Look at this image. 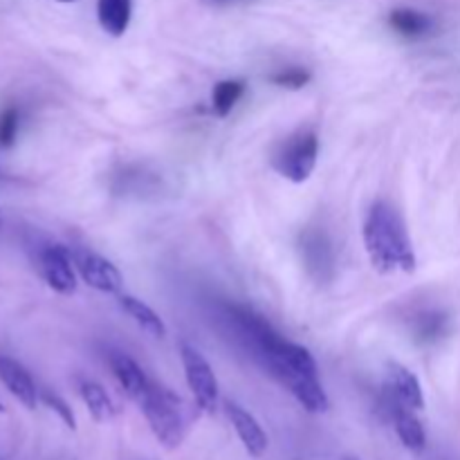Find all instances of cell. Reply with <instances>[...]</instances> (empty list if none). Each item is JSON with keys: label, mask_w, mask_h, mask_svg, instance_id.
<instances>
[{"label": "cell", "mask_w": 460, "mask_h": 460, "mask_svg": "<svg viewBox=\"0 0 460 460\" xmlns=\"http://www.w3.org/2000/svg\"><path fill=\"white\" fill-rule=\"evenodd\" d=\"M364 245L377 272H413L416 268V252L402 216L389 202L377 200L368 209L364 220Z\"/></svg>", "instance_id": "1"}, {"label": "cell", "mask_w": 460, "mask_h": 460, "mask_svg": "<svg viewBox=\"0 0 460 460\" xmlns=\"http://www.w3.org/2000/svg\"><path fill=\"white\" fill-rule=\"evenodd\" d=\"M139 409L146 416L148 427L155 434V438L166 449H178L187 436V420H184L182 400L171 394L166 386L153 382L151 391L142 398Z\"/></svg>", "instance_id": "2"}, {"label": "cell", "mask_w": 460, "mask_h": 460, "mask_svg": "<svg viewBox=\"0 0 460 460\" xmlns=\"http://www.w3.org/2000/svg\"><path fill=\"white\" fill-rule=\"evenodd\" d=\"M319 157V137L313 128L292 133L272 157V166L290 182H305L313 175Z\"/></svg>", "instance_id": "3"}, {"label": "cell", "mask_w": 460, "mask_h": 460, "mask_svg": "<svg viewBox=\"0 0 460 460\" xmlns=\"http://www.w3.org/2000/svg\"><path fill=\"white\" fill-rule=\"evenodd\" d=\"M180 358H182L184 377H187L189 391L193 394L198 409H202L205 413H214L220 395L214 368L202 358L200 350L189 344H180Z\"/></svg>", "instance_id": "4"}, {"label": "cell", "mask_w": 460, "mask_h": 460, "mask_svg": "<svg viewBox=\"0 0 460 460\" xmlns=\"http://www.w3.org/2000/svg\"><path fill=\"white\" fill-rule=\"evenodd\" d=\"M304 268L314 283L323 286L335 277V250L323 229H305L299 238Z\"/></svg>", "instance_id": "5"}, {"label": "cell", "mask_w": 460, "mask_h": 460, "mask_svg": "<svg viewBox=\"0 0 460 460\" xmlns=\"http://www.w3.org/2000/svg\"><path fill=\"white\" fill-rule=\"evenodd\" d=\"M72 261H75V268L79 272V277L88 283L90 288L99 292H106V295H115L121 290L124 281H121V274L115 265L111 263L103 256L94 254V252L84 250H72Z\"/></svg>", "instance_id": "6"}, {"label": "cell", "mask_w": 460, "mask_h": 460, "mask_svg": "<svg viewBox=\"0 0 460 460\" xmlns=\"http://www.w3.org/2000/svg\"><path fill=\"white\" fill-rule=\"evenodd\" d=\"M40 272L45 283L58 295H75L76 292V268L72 252L63 245H48L40 252Z\"/></svg>", "instance_id": "7"}, {"label": "cell", "mask_w": 460, "mask_h": 460, "mask_svg": "<svg viewBox=\"0 0 460 460\" xmlns=\"http://www.w3.org/2000/svg\"><path fill=\"white\" fill-rule=\"evenodd\" d=\"M386 409H389V416L394 420L395 431H398V438L402 440L404 447L413 454H422L427 447V436L425 427L418 420L416 413L411 407L398 400V395L391 389H386Z\"/></svg>", "instance_id": "8"}, {"label": "cell", "mask_w": 460, "mask_h": 460, "mask_svg": "<svg viewBox=\"0 0 460 460\" xmlns=\"http://www.w3.org/2000/svg\"><path fill=\"white\" fill-rule=\"evenodd\" d=\"M0 382L7 386L9 394L18 400L25 409H36L40 400V391L36 389L34 380L21 362L0 355Z\"/></svg>", "instance_id": "9"}, {"label": "cell", "mask_w": 460, "mask_h": 460, "mask_svg": "<svg viewBox=\"0 0 460 460\" xmlns=\"http://www.w3.org/2000/svg\"><path fill=\"white\" fill-rule=\"evenodd\" d=\"M108 364H111L112 376L119 382L121 389L126 391V395L130 400H135L137 404L142 402V398L151 391L153 385V380H148L142 367L135 359H130L126 353H111L108 355Z\"/></svg>", "instance_id": "10"}, {"label": "cell", "mask_w": 460, "mask_h": 460, "mask_svg": "<svg viewBox=\"0 0 460 460\" xmlns=\"http://www.w3.org/2000/svg\"><path fill=\"white\" fill-rule=\"evenodd\" d=\"M225 409H227V418L232 420L234 429H236L238 438H241L243 447L247 449V454L254 458L263 456V454L268 452V436H265L263 427L259 425V420L236 402H227L225 404Z\"/></svg>", "instance_id": "11"}, {"label": "cell", "mask_w": 460, "mask_h": 460, "mask_svg": "<svg viewBox=\"0 0 460 460\" xmlns=\"http://www.w3.org/2000/svg\"><path fill=\"white\" fill-rule=\"evenodd\" d=\"M386 389L394 391L398 395V400H402L407 407H411L413 411L425 407V395H422V386L418 382V377L413 376L409 368H404L402 364L391 362L389 364V385Z\"/></svg>", "instance_id": "12"}, {"label": "cell", "mask_w": 460, "mask_h": 460, "mask_svg": "<svg viewBox=\"0 0 460 460\" xmlns=\"http://www.w3.org/2000/svg\"><path fill=\"white\" fill-rule=\"evenodd\" d=\"M133 16V0H97L99 25L106 34L124 36Z\"/></svg>", "instance_id": "13"}, {"label": "cell", "mask_w": 460, "mask_h": 460, "mask_svg": "<svg viewBox=\"0 0 460 460\" xmlns=\"http://www.w3.org/2000/svg\"><path fill=\"white\" fill-rule=\"evenodd\" d=\"M119 305L130 319H135V323H137L144 332H148V335L155 337V340H162V337L166 335L164 322H162L160 314H157L151 305H146L144 301L135 299V296L130 295H121Z\"/></svg>", "instance_id": "14"}, {"label": "cell", "mask_w": 460, "mask_h": 460, "mask_svg": "<svg viewBox=\"0 0 460 460\" xmlns=\"http://www.w3.org/2000/svg\"><path fill=\"white\" fill-rule=\"evenodd\" d=\"M79 394H81V400L85 402V407H88L90 416L94 418V422H102L103 425V422H111L112 418L117 416L115 404H112V400L108 398V394L103 391V386L97 385V382L81 380Z\"/></svg>", "instance_id": "15"}, {"label": "cell", "mask_w": 460, "mask_h": 460, "mask_svg": "<svg viewBox=\"0 0 460 460\" xmlns=\"http://www.w3.org/2000/svg\"><path fill=\"white\" fill-rule=\"evenodd\" d=\"M449 317L440 310H425V313L416 314L411 322L413 337H416L420 344H434V341L443 340L447 335Z\"/></svg>", "instance_id": "16"}, {"label": "cell", "mask_w": 460, "mask_h": 460, "mask_svg": "<svg viewBox=\"0 0 460 460\" xmlns=\"http://www.w3.org/2000/svg\"><path fill=\"white\" fill-rule=\"evenodd\" d=\"M389 22L391 27H394L395 31H400L402 36H422L431 30V25H434V21H431L427 13L409 7L394 9L389 16Z\"/></svg>", "instance_id": "17"}, {"label": "cell", "mask_w": 460, "mask_h": 460, "mask_svg": "<svg viewBox=\"0 0 460 460\" xmlns=\"http://www.w3.org/2000/svg\"><path fill=\"white\" fill-rule=\"evenodd\" d=\"M245 93V81L241 79H225L218 81L211 93V111L218 117H227L232 108L236 106L238 99Z\"/></svg>", "instance_id": "18"}, {"label": "cell", "mask_w": 460, "mask_h": 460, "mask_svg": "<svg viewBox=\"0 0 460 460\" xmlns=\"http://www.w3.org/2000/svg\"><path fill=\"white\" fill-rule=\"evenodd\" d=\"M18 126H21V112H18V108H4L0 112V148L13 146V142L18 137Z\"/></svg>", "instance_id": "19"}, {"label": "cell", "mask_w": 460, "mask_h": 460, "mask_svg": "<svg viewBox=\"0 0 460 460\" xmlns=\"http://www.w3.org/2000/svg\"><path fill=\"white\" fill-rule=\"evenodd\" d=\"M274 85H281V88H290V90H299L304 88L305 84L310 81V72L305 67H286L281 72H274L270 76Z\"/></svg>", "instance_id": "20"}, {"label": "cell", "mask_w": 460, "mask_h": 460, "mask_svg": "<svg viewBox=\"0 0 460 460\" xmlns=\"http://www.w3.org/2000/svg\"><path fill=\"white\" fill-rule=\"evenodd\" d=\"M40 400H43L45 407H49L54 413H57L58 418H61L63 425L70 427L72 431L76 429V418H75V413H72L70 404H67L66 400L58 398V395L52 394V391H40Z\"/></svg>", "instance_id": "21"}, {"label": "cell", "mask_w": 460, "mask_h": 460, "mask_svg": "<svg viewBox=\"0 0 460 460\" xmlns=\"http://www.w3.org/2000/svg\"><path fill=\"white\" fill-rule=\"evenodd\" d=\"M207 4H232V3H238V0H205Z\"/></svg>", "instance_id": "22"}, {"label": "cell", "mask_w": 460, "mask_h": 460, "mask_svg": "<svg viewBox=\"0 0 460 460\" xmlns=\"http://www.w3.org/2000/svg\"><path fill=\"white\" fill-rule=\"evenodd\" d=\"M341 460H359V458H355V456H344Z\"/></svg>", "instance_id": "23"}, {"label": "cell", "mask_w": 460, "mask_h": 460, "mask_svg": "<svg viewBox=\"0 0 460 460\" xmlns=\"http://www.w3.org/2000/svg\"><path fill=\"white\" fill-rule=\"evenodd\" d=\"M58 3H75V0H58Z\"/></svg>", "instance_id": "24"}, {"label": "cell", "mask_w": 460, "mask_h": 460, "mask_svg": "<svg viewBox=\"0 0 460 460\" xmlns=\"http://www.w3.org/2000/svg\"><path fill=\"white\" fill-rule=\"evenodd\" d=\"M0 413H4V407H3V402H0Z\"/></svg>", "instance_id": "25"}]
</instances>
